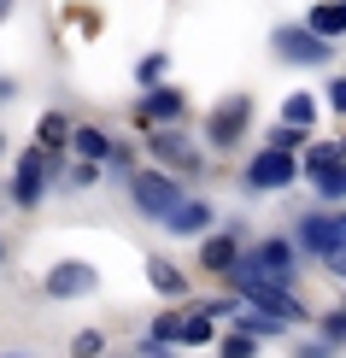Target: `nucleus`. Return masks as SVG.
<instances>
[{
  "instance_id": "obj_1",
  "label": "nucleus",
  "mask_w": 346,
  "mask_h": 358,
  "mask_svg": "<svg viewBox=\"0 0 346 358\" xmlns=\"http://www.w3.org/2000/svg\"><path fill=\"white\" fill-rule=\"evenodd\" d=\"M141 153L153 159V165L176 171L188 188L212 176V153H206V141L194 136L188 124H153V129H141Z\"/></svg>"
},
{
  "instance_id": "obj_2",
  "label": "nucleus",
  "mask_w": 346,
  "mask_h": 358,
  "mask_svg": "<svg viewBox=\"0 0 346 358\" xmlns=\"http://www.w3.org/2000/svg\"><path fill=\"white\" fill-rule=\"evenodd\" d=\"M65 159L71 153H48V147H36L29 141L18 159H12V182H6V200H12V212H36L41 200H48V188L65 176Z\"/></svg>"
},
{
  "instance_id": "obj_3",
  "label": "nucleus",
  "mask_w": 346,
  "mask_h": 358,
  "mask_svg": "<svg viewBox=\"0 0 346 358\" xmlns=\"http://www.w3.org/2000/svg\"><path fill=\"white\" fill-rule=\"evenodd\" d=\"M194 136L206 141V153L223 159V153H240V141L252 136V94L247 88H235V94L212 100V112H200V129Z\"/></svg>"
},
{
  "instance_id": "obj_4",
  "label": "nucleus",
  "mask_w": 346,
  "mask_h": 358,
  "mask_svg": "<svg viewBox=\"0 0 346 358\" xmlns=\"http://www.w3.org/2000/svg\"><path fill=\"white\" fill-rule=\"evenodd\" d=\"M124 194H129L135 217L159 223V217H164V212H171V206L188 194V182H182L176 171H164V165H153V159H147V165H135V171L124 176Z\"/></svg>"
},
{
  "instance_id": "obj_5",
  "label": "nucleus",
  "mask_w": 346,
  "mask_h": 358,
  "mask_svg": "<svg viewBox=\"0 0 346 358\" xmlns=\"http://www.w3.org/2000/svg\"><path fill=\"white\" fill-rule=\"evenodd\" d=\"M270 53H276V65H288V71L335 65V41H323L317 29H305L299 18H276V29H270Z\"/></svg>"
},
{
  "instance_id": "obj_6",
  "label": "nucleus",
  "mask_w": 346,
  "mask_h": 358,
  "mask_svg": "<svg viewBox=\"0 0 346 358\" xmlns=\"http://www.w3.org/2000/svg\"><path fill=\"white\" fill-rule=\"evenodd\" d=\"M294 247H299V259H329L335 247H346V206H311V212H299L294 217Z\"/></svg>"
},
{
  "instance_id": "obj_7",
  "label": "nucleus",
  "mask_w": 346,
  "mask_h": 358,
  "mask_svg": "<svg viewBox=\"0 0 346 358\" xmlns=\"http://www.w3.org/2000/svg\"><path fill=\"white\" fill-rule=\"evenodd\" d=\"M299 182V153L288 147H259L240 159V188L247 194H288Z\"/></svg>"
},
{
  "instance_id": "obj_8",
  "label": "nucleus",
  "mask_w": 346,
  "mask_h": 358,
  "mask_svg": "<svg viewBox=\"0 0 346 358\" xmlns=\"http://www.w3.org/2000/svg\"><path fill=\"white\" fill-rule=\"evenodd\" d=\"M135 129H153V124H188L194 117V100H188V88L182 83H153V88H141V94H135Z\"/></svg>"
},
{
  "instance_id": "obj_9",
  "label": "nucleus",
  "mask_w": 346,
  "mask_h": 358,
  "mask_svg": "<svg viewBox=\"0 0 346 358\" xmlns=\"http://www.w3.org/2000/svg\"><path fill=\"white\" fill-rule=\"evenodd\" d=\"M41 294H48L53 306H71V300H94L100 294V271L88 259H59L48 276H41Z\"/></svg>"
},
{
  "instance_id": "obj_10",
  "label": "nucleus",
  "mask_w": 346,
  "mask_h": 358,
  "mask_svg": "<svg viewBox=\"0 0 346 358\" xmlns=\"http://www.w3.org/2000/svg\"><path fill=\"white\" fill-rule=\"evenodd\" d=\"M159 229H164V235H176V241H200L206 229H217V206L206 200V194H194V188H188L182 200H176L171 212L159 217Z\"/></svg>"
},
{
  "instance_id": "obj_11",
  "label": "nucleus",
  "mask_w": 346,
  "mask_h": 358,
  "mask_svg": "<svg viewBox=\"0 0 346 358\" xmlns=\"http://www.w3.org/2000/svg\"><path fill=\"white\" fill-rule=\"evenodd\" d=\"M240 247H247L240 223H229V229H223V223H217V229H206V235H200V271H206V276H223V271L240 259Z\"/></svg>"
},
{
  "instance_id": "obj_12",
  "label": "nucleus",
  "mask_w": 346,
  "mask_h": 358,
  "mask_svg": "<svg viewBox=\"0 0 346 358\" xmlns=\"http://www.w3.org/2000/svg\"><path fill=\"white\" fill-rule=\"evenodd\" d=\"M247 252L264 264L270 276L299 282V247H294V235H259V241H247Z\"/></svg>"
},
{
  "instance_id": "obj_13",
  "label": "nucleus",
  "mask_w": 346,
  "mask_h": 358,
  "mask_svg": "<svg viewBox=\"0 0 346 358\" xmlns=\"http://www.w3.org/2000/svg\"><path fill=\"white\" fill-rule=\"evenodd\" d=\"M299 182L317 194V206H346V153L329 159V165H305V171H299Z\"/></svg>"
},
{
  "instance_id": "obj_14",
  "label": "nucleus",
  "mask_w": 346,
  "mask_h": 358,
  "mask_svg": "<svg viewBox=\"0 0 346 358\" xmlns=\"http://www.w3.org/2000/svg\"><path fill=\"white\" fill-rule=\"evenodd\" d=\"M147 282H153V294H159V300H176V306H182L188 294H194L188 271H182L176 259H164V252H153V259H147Z\"/></svg>"
},
{
  "instance_id": "obj_15",
  "label": "nucleus",
  "mask_w": 346,
  "mask_h": 358,
  "mask_svg": "<svg viewBox=\"0 0 346 358\" xmlns=\"http://www.w3.org/2000/svg\"><path fill=\"white\" fill-rule=\"evenodd\" d=\"M229 323H235V329H247V335H259L264 347H270V341H276V347H288V341H294V323L270 317V311H259V306H240Z\"/></svg>"
},
{
  "instance_id": "obj_16",
  "label": "nucleus",
  "mask_w": 346,
  "mask_h": 358,
  "mask_svg": "<svg viewBox=\"0 0 346 358\" xmlns=\"http://www.w3.org/2000/svg\"><path fill=\"white\" fill-rule=\"evenodd\" d=\"M299 24H305V29H317L323 41H335V48H340V41H346V0H311Z\"/></svg>"
},
{
  "instance_id": "obj_17",
  "label": "nucleus",
  "mask_w": 346,
  "mask_h": 358,
  "mask_svg": "<svg viewBox=\"0 0 346 358\" xmlns=\"http://www.w3.org/2000/svg\"><path fill=\"white\" fill-rule=\"evenodd\" d=\"M282 124H294V129H317V117H323V94H311V88H288L282 94V106H276Z\"/></svg>"
},
{
  "instance_id": "obj_18",
  "label": "nucleus",
  "mask_w": 346,
  "mask_h": 358,
  "mask_svg": "<svg viewBox=\"0 0 346 358\" xmlns=\"http://www.w3.org/2000/svg\"><path fill=\"white\" fill-rule=\"evenodd\" d=\"M112 153V136L100 124H71V159H94V165H106Z\"/></svg>"
},
{
  "instance_id": "obj_19",
  "label": "nucleus",
  "mask_w": 346,
  "mask_h": 358,
  "mask_svg": "<svg viewBox=\"0 0 346 358\" xmlns=\"http://www.w3.org/2000/svg\"><path fill=\"white\" fill-rule=\"evenodd\" d=\"M259 352H264V341H259V335L235 329V323H223V329H217V347H212V358H259Z\"/></svg>"
},
{
  "instance_id": "obj_20",
  "label": "nucleus",
  "mask_w": 346,
  "mask_h": 358,
  "mask_svg": "<svg viewBox=\"0 0 346 358\" xmlns=\"http://www.w3.org/2000/svg\"><path fill=\"white\" fill-rule=\"evenodd\" d=\"M36 147H48V153H71V117L65 112H41L36 117Z\"/></svg>"
},
{
  "instance_id": "obj_21",
  "label": "nucleus",
  "mask_w": 346,
  "mask_h": 358,
  "mask_svg": "<svg viewBox=\"0 0 346 358\" xmlns=\"http://www.w3.org/2000/svg\"><path fill=\"white\" fill-rule=\"evenodd\" d=\"M217 329H223L217 317H206V311H194V306H188V317H182V341H176V347H217Z\"/></svg>"
},
{
  "instance_id": "obj_22",
  "label": "nucleus",
  "mask_w": 346,
  "mask_h": 358,
  "mask_svg": "<svg viewBox=\"0 0 346 358\" xmlns=\"http://www.w3.org/2000/svg\"><path fill=\"white\" fill-rule=\"evenodd\" d=\"M182 317H188V300L182 306H164V311H153V323H147V335H159L164 341V347H176V341H182Z\"/></svg>"
},
{
  "instance_id": "obj_23",
  "label": "nucleus",
  "mask_w": 346,
  "mask_h": 358,
  "mask_svg": "<svg viewBox=\"0 0 346 358\" xmlns=\"http://www.w3.org/2000/svg\"><path fill=\"white\" fill-rule=\"evenodd\" d=\"M164 77H171V53H164V48H147L141 59H135V88H153Z\"/></svg>"
},
{
  "instance_id": "obj_24",
  "label": "nucleus",
  "mask_w": 346,
  "mask_h": 358,
  "mask_svg": "<svg viewBox=\"0 0 346 358\" xmlns=\"http://www.w3.org/2000/svg\"><path fill=\"white\" fill-rule=\"evenodd\" d=\"M188 306H194V311H206V317H217V323H229L247 300H240L235 288H223V294H206V300H194V294H188Z\"/></svg>"
},
{
  "instance_id": "obj_25",
  "label": "nucleus",
  "mask_w": 346,
  "mask_h": 358,
  "mask_svg": "<svg viewBox=\"0 0 346 358\" xmlns=\"http://www.w3.org/2000/svg\"><path fill=\"white\" fill-rule=\"evenodd\" d=\"M71 358H106L112 352V341H106V329H94V323H88V329H77L71 335V347H65Z\"/></svg>"
},
{
  "instance_id": "obj_26",
  "label": "nucleus",
  "mask_w": 346,
  "mask_h": 358,
  "mask_svg": "<svg viewBox=\"0 0 346 358\" xmlns=\"http://www.w3.org/2000/svg\"><path fill=\"white\" fill-rule=\"evenodd\" d=\"M311 329H317L323 341H335V347H346V306H329V311H311Z\"/></svg>"
},
{
  "instance_id": "obj_27",
  "label": "nucleus",
  "mask_w": 346,
  "mask_h": 358,
  "mask_svg": "<svg viewBox=\"0 0 346 358\" xmlns=\"http://www.w3.org/2000/svg\"><path fill=\"white\" fill-rule=\"evenodd\" d=\"M311 136H317V129H294V124H282V117H276V124L264 129V147H288V153H299Z\"/></svg>"
},
{
  "instance_id": "obj_28",
  "label": "nucleus",
  "mask_w": 346,
  "mask_h": 358,
  "mask_svg": "<svg viewBox=\"0 0 346 358\" xmlns=\"http://www.w3.org/2000/svg\"><path fill=\"white\" fill-rule=\"evenodd\" d=\"M100 176H106V165H94V159H77V165H65V176H59V182H65V188H94Z\"/></svg>"
},
{
  "instance_id": "obj_29",
  "label": "nucleus",
  "mask_w": 346,
  "mask_h": 358,
  "mask_svg": "<svg viewBox=\"0 0 346 358\" xmlns=\"http://www.w3.org/2000/svg\"><path fill=\"white\" fill-rule=\"evenodd\" d=\"M135 159H147V153H135V141H112V153H106V176H129V171H135Z\"/></svg>"
},
{
  "instance_id": "obj_30",
  "label": "nucleus",
  "mask_w": 346,
  "mask_h": 358,
  "mask_svg": "<svg viewBox=\"0 0 346 358\" xmlns=\"http://www.w3.org/2000/svg\"><path fill=\"white\" fill-rule=\"evenodd\" d=\"M323 112H335L340 124H346V71H335V77L323 83Z\"/></svg>"
},
{
  "instance_id": "obj_31",
  "label": "nucleus",
  "mask_w": 346,
  "mask_h": 358,
  "mask_svg": "<svg viewBox=\"0 0 346 358\" xmlns=\"http://www.w3.org/2000/svg\"><path fill=\"white\" fill-rule=\"evenodd\" d=\"M335 352H340V347H335V341H323L317 329H311L305 341H294V352H288V358H335Z\"/></svg>"
},
{
  "instance_id": "obj_32",
  "label": "nucleus",
  "mask_w": 346,
  "mask_h": 358,
  "mask_svg": "<svg viewBox=\"0 0 346 358\" xmlns=\"http://www.w3.org/2000/svg\"><path fill=\"white\" fill-rule=\"evenodd\" d=\"M159 352H176V347H164L159 335H141V341H135V352H129V358H159Z\"/></svg>"
},
{
  "instance_id": "obj_33",
  "label": "nucleus",
  "mask_w": 346,
  "mask_h": 358,
  "mask_svg": "<svg viewBox=\"0 0 346 358\" xmlns=\"http://www.w3.org/2000/svg\"><path fill=\"white\" fill-rule=\"evenodd\" d=\"M323 271H329V276H335L340 288H346V247H335V252H329V259H323Z\"/></svg>"
},
{
  "instance_id": "obj_34",
  "label": "nucleus",
  "mask_w": 346,
  "mask_h": 358,
  "mask_svg": "<svg viewBox=\"0 0 346 358\" xmlns=\"http://www.w3.org/2000/svg\"><path fill=\"white\" fill-rule=\"evenodd\" d=\"M12 94H18V83H6V77H0V100H12Z\"/></svg>"
},
{
  "instance_id": "obj_35",
  "label": "nucleus",
  "mask_w": 346,
  "mask_h": 358,
  "mask_svg": "<svg viewBox=\"0 0 346 358\" xmlns=\"http://www.w3.org/2000/svg\"><path fill=\"white\" fill-rule=\"evenodd\" d=\"M6 18H12V0H0V24H6Z\"/></svg>"
},
{
  "instance_id": "obj_36",
  "label": "nucleus",
  "mask_w": 346,
  "mask_h": 358,
  "mask_svg": "<svg viewBox=\"0 0 346 358\" xmlns=\"http://www.w3.org/2000/svg\"><path fill=\"white\" fill-rule=\"evenodd\" d=\"M0 159H6V129H0Z\"/></svg>"
},
{
  "instance_id": "obj_37",
  "label": "nucleus",
  "mask_w": 346,
  "mask_h": 358,
  "mask_svg": "<svg viewBox=\"0 0 346 358\" xmlns=\"http://www.w3.org/2000/svg\"><path fill=\"white\" fill-rule=\"evenodd\" d=\"M0 358H24V352H0Z\"/></svg>"
},
{
  "instance_id": "obj_38",
  "label": "nucleus",
  "mask_w": 346,
  "mask_h": 358,
  "mask_svg": "<svg viewBox=\"0 0 346 358\" xmlns=\"http://www.w3.org/2000/svg\"><path fill=\"white\" fill-rule=\"evenodd\" d=\"M106 358H129V352H106Z\"/></svg>"
},
{
  "instance_id": "obj_39",
  "label": "nucleus",
  "mask_w": 346,
  "mask_h": 358,
  "mask_svg": "<svg viewBox=\"0 0 346 358\" xmlns=\"http://www.w3.org/2000/svg\"><path fill=\"white\" fill-rule=\"evenodd\" d=\"M0 259H6V241H0Z\"/></svg>"
},
{
  "instance_id": "obj_40",
  "label": "nucleus",
  "mask_w": 346,
  "mask_h": 358,
  "mask_svg": "<svg viewBox=\"0 0 346 358\" xmlns=\"http://www.w3.org/2000/svg\"><path fill=\"white\" fill-rule=\"evenodd\" d=\"M159 358H176V352H159Z\"/></svg>"
}]
</instances>
